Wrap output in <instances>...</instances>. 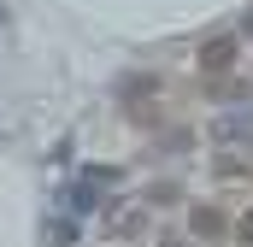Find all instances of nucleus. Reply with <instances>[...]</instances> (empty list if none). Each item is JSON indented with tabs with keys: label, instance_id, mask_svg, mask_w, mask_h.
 <instances>
[{
	"label": "nucleus",
	"instance_id": "obj_4",
	"mask_svg": "<svg viewBox=\"0 0 253 247\" xmlns=\"http://www.w3.org/2000/svg\"><path fill=\"white\" fill-rule=\"evenodd\" d=\"M236 242H242V247H253V206H248V218L236 224Z\"/></svg>",
	"mask_w": 253,
	"mask_h": 247
},
{
	"label": "nucleus",
	"instance_id": "obj_3",
	"mask_svg": "<svg viewBox=\"0 0 253 247\" xmlns=\"http://www.w3.org/2000/svg\"><path fill=\"white\" fill-rule=\"evenodd\" d=\"M124 94H129V100H135V94H153V77H129V82H124Z\"/></svg>",
	"mask_w": 253,
	"mask_h": 247
},
{
	"label": "nucleus",
	"instance_id": "obj_2",
	"mask_svg": "<svg viewBox=\"0 0 253 247\" xmlns=\"http://www.w3.org/2000/svg\"><path fill=\"white\" fill-rule=\"evenodd\" d=\"M189 230L212 242V236H224V230H230V218H224V206H212V200H200V206L189 212Z\"/></svg>",
	"mask_w": 253,
	"mask_h": 247
},
{
	"label": "nucleus",
	"instance_id": "obj_1",
	"mask_svg": "<svg viewBox=\"0 0 253 247\" xmlns=\"http://www.w3.org/2000/svg\"><path fill=\"white\" fill-rule=\"evenodd\" d=\"M236 65V36H212V41H200V71L206 77H224Z\"/></svg>",
	"mask_w": 253,
	"mask_h": 247
},
{
	"label": "nucleus",
	"instance_id": "obj_5",
	"mask_svg": "<svg viewBox=\"0 0 253 247\" xmlns=\"http://www.w3.org/2000/svg\"><path fill=\"white\" fill-rule=\"evenodd\" d=\"M248 30H253V12H248Z\"/></svg>",
	"mask_w": 253,
	"mask_h": 247
}]
</instances>
